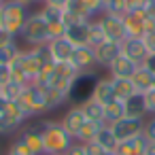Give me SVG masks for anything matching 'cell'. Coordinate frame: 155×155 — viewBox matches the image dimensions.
<instances>
[{"label": "cell", "mask_w": 155, "mask_h": 155, "mask_svg": "<svg viewBox=\"0 0 155 155\" xmlns=\"http://www.w3.org/2000/svg\"><path fill=\"white\" fill-rule=\"evenodd\" d=\"M45 140V155H55V153H66L72 142L74 136L66 132V127L62 125V121H51V119H38L34 123Z\"/></svg>", "instance_id": "obj_1"}, {"label": "cell", "mask_w": 155, "mask_h": 155, "mask_svg": "<svg viewBox=\"0 0 155 155\" xmlns=\"http://www.w3.org/2000/svg\"><path fill=\"white\" fill-rule=\"evenodd\" d=\"M17 43L24 49H32V47L49 43V24L45 21V17L38 11H32V15L28 17L24 30L17 36Z\"/></svg>", "instance_id": "obj_2"}, {"label": "cell", "mask_w": 155, "mask_h": 155, "mask_svg": "<svg viewBox=\"0 0 155 155\" xmlns=\"http://www.w3.org/2000/svg\"><path fill=\"white\" fill-rule=\"evenodd\" d=\"M79 74V70L70 64V62H64V64H51V66H45L43 68V74L38 79V85L43 87H53V89H62L68 94L70 89V83L74 81V77Z\"/></svg>", "instance_id": "obj_3"}, {"label": "cell", "mask_w": 155, "mask_h": 155, "mask_svg": "<svg viewBox=\"0 0 155 155\" xmlns=\"http://www.w3.org/2000/svg\"><path fill=\"white\" fill-rule=\"evenodd\" d=\"M30 15H32V9L15 2V0H5L0 5V28H5L17 38Z\"/></svg>", "instance_id": "obj_4"}, {"label": "cell", "mask_w": 155, "mask_h": 155, "mask_svg": "<svg viewBox=\"0 0 155 155\" xmlns=\"http://www.w3.org/2000/svg\"><path fill=\"white\" fill-rule=\"evenodd\" d=\"M17 104L21 106V110L30 117H41V115H47L49 113V106H47V94H45V87H41L38 83H32V85H26Z\"/></svg>", "instance_id": "obj_5"}, {"label": "cell", "mask_w": 155, "mask_h": 155, "mask_svg": "<svg viewBox=\"0 0 155 155\" xmlns=\"http://www.w3.org/2000/svg\"><path fill=\"white\" fill-rule=\"evenodd\" d=\"M100 79V70H89V72H79L74 81L70 83L68 89V104H85L87 100L94 98L96 83Z\"/></svg>", "instance_id": "obj_6"}, {"label": "cell", "mask_w": 155, "mask_h": 155, "mask_svg": "<svg viewBox=\"0 0 155 155\" xmlns=\"http://www.w3.org/2000/svg\"><path fill=\"white\" fill-rule=\"evenodd\" d=\"M26 119H28V115L21 110V106L17 104V100L11 102L9 110L0 115V136H9V134H13L15 130H19V127L26 123Z\"/></svg>", "instance_id": "obj_7"}, {"label": "cell", "mask_w": 155, "mask_h": 155, "mask_svg": "<svg viewBox=\"0 0 155 155\" xmlns=\"http://www.w3.org/2000/svg\"><path fill=\"white\" fill-rule=\"evenodd\" d=\"M144 123H147V119H138V117H123V119H119L117 123H113V125H110V130H113V134L117 136V140H119V142H123V140H130V138H134V136L142 134V132H144Z\"/></svg>", "instance_id": "obj_8"}, {"label": "cell", "mask_w": 155, "mask_h": 155, "mask_svg": "<svg viewBox=\"0 0 155 155\" xmlns=\"http://www.w3.org/2000/svg\"><path fill=\"white\" fill-rule=\"evenodd\" d=\"M98 19H100V26H102V30H104V34H106V41H113V43H123V41L127 38L123 17L102 13Z\"/></svg>", "instance_id": "obj_9"}, {"label": "cell", "mask_w": 155, "mask_h": 155, "mask_svg": "<svg viewBox=\"0 0 155 155\" xmlns=\"http://www.w3.org/2000/svg\"><path fill=\"white\" fill-rule=\"evenodd\" d=\"M70 64L79 70V72H89V70H100L98 66V60H96V49L85 45V47H77L72 58H70Z\"/></svg>", "instance_id": "obj_10"}, {"label": "cell", "mask_w": 155, "mask_h": 155, "mask_svg": "<svg viewBox=\"0 0 155 155\" xmlns=\"http://www.w3.org/2000/svg\"><path fill=\"white\" fill-rule=\"evenodd\" d=\"M89 28H91V19H79L66 24V38L74 47H85L89 45Z\"/></svg>", "instance_id": "obj_11"}, {"label": "cell", "mask_w": 155, "mask_h": 155, "mask_svg": "<svg viewBox=\"0 0 155 155\" xmlns=\"http://www.w3.org/2000/svg\"><path fill=\"white\" fill-rule=\"evenodd\" d=\"M60 121H62V125L66 127L68 134L77 136V134L81 132V127L87 123V117H85V113H83V106H79V104H70V106L66 108V113L62 115Z\"/></svg>", "instance_id": "obj_12"}, {"label": "cell", "mask_w": 155, "mask_h": 155, "mask_svg": "<svg viewBox=\"0 0 155 155\" xmlns=\"http://www.w3.org/2000/svg\"><path fill=\"white\" fill-rule=\"evenodd\" d=\"M121 53L140 66L144 62V58L149 55V47H147V43L142 38H125L121 43Z\"/></svg>", "instance_id": "obj_13"}, {"label": "cell", "mask_w": 155, "mask_h": 155, "mask_svg": "<svg viewBox=\"0 0 155 155\" xmlns=\"http://www.w3.org/2000/svg\"><path fill=\"white\" fill-rule=\"evenodd\" d=\"M136 70H138V64L132 62L130 58H125V55L121 53V55L106 68V74L113 77V79H132Z\"/></svg>", "instance_id": "obj_14"}, {"label": "cell", "mask_w": 155, "mask_h": 155, "mask_svg": "<svg viewBox=\"0 0 155 155\" xmlns=\"http://www.w3.org/2000/svg\"><path fill=\"white\" fill-rule=\"evenodd\" d=\"M121 55V43H113V41H104L100 47H96V60L100 68H108L117 58Z\"/></svg>", "instance_id": "obj_15"}, {"label": "cell", "mask_w": 155, "mask_h": 155, "mask_svg": "<svg viewBox=\"0 0 155 155\" xmlns=\"http://www.w3.org/2000/svg\"><path fill=\"white\" fill-rule=\"evenodd\" d=\"M127 38H142L147 32V13H127L123 15Z\"/></svg>", "instance_id": "obj_16"}, {"label": "cell", "mask_w": 155, "mask_h": 155, "mask_svg": "<svg viewBox=\"0 0 155 155\" xmlns=\"http://www.w3.org/2000/svg\"><path fill=\"white\" fill-rule=\"evenodd\" d=\"M49 49H51L53 62H55V64H64V62H70V58H72V53H74L77 47H74L66 36H62V38L51 41V43H49Z\"/></svg>", "instance_id": "obj_17"}, {"label": "cell", "mask_w": 155, "mask_h": 155, "mask_svg": "<svg viewBox=\"0 0 155 155\" xmlns=\"http://www.w3.org/2000/svg\"><path fill=\"white\" fill-rule=\"evenodd\" d=\"M147 144H149V138L147 134H138L130 140H123L117 144V155H144L147 151Z\"/></svg>", "instance_id": "obj_18"}, {"label": "cell", "mask_w": 155, "mask_h": 155, "mask_svg": "<svg viewBox=\"0 0 155 155\" xmlns=\"http://www.w3.org/2000/svg\"><path fill=\"white\" fill-rule=\"evenodd\" d=\"M19 138L28 144V149L32 151V155H45V140H43V134H41V130L32 123L30 127H26L21 134H19Z\"/></svg>", "instance_id": "obj_19"}, {"label": "cell", "mask_w": 155, "mask_h": 155, "mask_svg": "<svg viewBox=\"0 0 155 155\" xmlns=\"http://www.w3.org/2000/svg\"><path fill=\"white\" fill-rule=\"evenodd\" d=\"M94 100H98L100 104H108L115 100V89H113V77L108 74H100L98 83H96V89H94Z\"/></svg>", "instance_id": "obj_20"}, {"label": "cell", "mask_w": 155, "mask_h": 155, "mask_svg": "<svg viewBox=\"0 0 155 155\" xmlns=\"http://www.w3.org/2000/svg\"><path fill=\"white\" fill-rule=\"evenodd\" d=\"M123 108H125V117H138V119H147L149 117L144 94H134L132 98H127L123 102Z\"/></svg>", "instance_id": "obj_21"}, {"label": "cell", "mask_w": 155, "mask_h": 155, "mask_svg": "<svg viewBox=\"0 0 155 155\" xmlns=\"http://www.w3.org/2000/svg\"><path fill=\"white\" fill-rule=\"evenodd\" d=\"M132 83H134L136 94H147L149 89H153V87H155V77H153L147 68L138 66V70H136V72H134V77H132Z\"/></svg>", "instance_id": "obj_22"}, {"label": "cell", "mask_w": 155, "mask_h": 155, "mask_svg": "<svg viewBox=\"0 0 155 155\" xmlns=\"http://www.w3.org/2000/svg\"><path fill=\"white\" fill-rule=\"evenodd\" d=\"M106 123H98V121H87L83 127H81V132L74 136V140L77 142H83V144H87V142H94L96 138H98V134H100V130L104 127Z\"/></svg>", "instance_id": "obj_23"}, {"label": "cell", "mask_w": 155, "mask_h": 155, "mask_svg": "<svg viewBox=\"0 0 155 155\" xmlns=\"http://www.w3.org/2000/svg\"><path fill=\"white\" fill-rule=\"evenodd\" d=\"M113 89H115V100L119 102H125L127 98L136 94L132 79H113Z\"/></svg>", "instance_id": "obj_24"}, {"label": "cell", "mask_w": 155, "mask_h": 155, "mask_svg": "<svg viewBox=\"0 0 155 155\" xmlns=\"http://www.w3.org/2000/svg\"><path fill=\"white\" fill-rule=\"evenodd\" d=\"M123 117H125L123 102L113 100V102H108V104L104 106V123H106V125H113V123H117V121L123 119Z\"/></svg>", "instance_id": "obj_25"}, {"label": "cell", "mask_w": 155, "mask_h": 155, "mask_svg": "<svg viewBox=\"0 0 155 155\" xmlns=\"http://www.w3.org/2000/svg\"><path fill=\"white\" fill-rule=\"evenodd\" d=\"M83 106V113L87 117V121H98V123H104V104H100L98 100H87Z\"/></svg>", "instance_id": "obj_26"}, {"label": "cell", "mask_w": 155, "mask_h": 155, "mask_svg": "<svg viewBox=\"0 0 155 155\" xmlns=\"http://www.w3.org/2000/svg\"><path fill=\"white\" fill-rule=\"evenodd\" d=\"M43 87V85H41ZM45 94H47V106H49V113L60 108L62 104L68 102V94L62 91V89H53V87H45Z\"/></svg>", "instance_id": "obj_27"}, {"label": "cell", "mask_w": 155, "mask_h": 155, "mask_svg": "<svg viewBox=\"0 0 155 155\" xmlns=\"http://www.w3.org/2000/svg\"><path fill=\"white\" fill-rule=\"evenodd\" d=\"M96 142H98L104 151H117V144H119V140H117V136L113 134L110 125H104V127L100 130V134H98Z\"/></svg>", "instance_id": "obj_28"}, {"label": "cell", "mask_w": 155, "mask_h": 155, "mask_svg": "<svg viewBox=\"0 0 155 155\" xmlns=\"http://www.w3.org/2000/svg\"><path fill=\"white\" fill-rule=\"evenodd\" d=\"M36 11L45 17V21H47V24L64 21V9H62V7H53V5H45V2H43Z\"/></svg>", "instance_id": "obj_29"}, {"label": "cell", "mask_w": 155, "mask_h": 155, "mask_svg": "<svg viewBox=\"0 0 155 155\" xmlns=\"http://www.w3.org/2000/svg\"><path fill=\"white\" fill-rule=\"evenodd\" d=\"M106 41V34H104V30H102V26H100V19L96 17V19H91V28H89V47H100L102 43Z\"/></svg>", "instance_id": "obj_30"}, {"label": "cell", "mask_w": 155, "mask_h": 155, "mask_svg": "<svg viewBox=\"0 0 155 155\" xmlns=\"http://www.w3.org/2000/svg\"><path fill=\"white\" fill-rule=\"evenodd\" d=\"M104 5V13L108 15H127V0H102Z\"/></svg>", "instance_id": "obj_31"}, {"label": "cell", "mask_w": 155, "mask_h": 155, "mask_svg": "<svg viewBox=\"0 0 155 155\" xmlns=\"http://www.w3.org/2000/svg\"><path fill=\"white\" fill-rule=\"evenodd\" d=\"M21 47H19V43L15 41L13 45H7V47H0V64L2 66H11V62L15 60V55H17V51H19Z\"/></svg>", "instance_id": "obj_32"}, {"label": "cell", "mask_w": 155, "mask_h": 155, "mask_svg": "<svg viewBox=\"0 0 155 155\" xmlns=\"http://www.w3.org/2000/svg\"><path fill=\"white\" fill-rule=\"evenodd\" d=\"M21 91H24V87H21V85H17V83H13V81H11L9 85H5V87H2V96H5L7 100H11V102L19 100Z\"/></svg>", "instance_id": "obj_33"}, {"label": "cell", "mask_w": 155, "mask_h": 155, "mask_svg": "<svg viewBox=\"0 0 155 155\" xmlns=\"http://www.w3.org/2000/svg\"><path fill=\"white\" fill-rule=\"evenodd\" d=\"M62 36H66V24L64 21L49 24V43L55 41V38H62Z\"/></svg>", "instance_id": "obj_34"}, {"label": "cell", "mask_w": 155, "mask_h": 155, "mask_svg": "<svg viewBox=\"0 0 155 155\" xmlns=\"http://www.w3.org/2000/svg\"><path fill=\"white\" fill-rule=\"evenodd\" d=\"M151 0H127V13H147Z\"/></svg>", "instance_id": "obj_35"}, {"label": "cell", "mask_w": 155, "mask_h": 155, "mask_svg": "<svg viewBox=\"0 0 155 155\" xmlns=\"http://www.w3.org/2000/svg\"><path fill=\"white\" fill-rule=\"evenodd\" d=\"M144 134H147V138H149V140H155V115H149V117H147Z\"/></svg>", "instance_id": "obj_36"}, {"label": "cell", "mask_w": 155, "mask_h": 155, "mask_svg": "<svg viewBox=\"0 0 155 155\" xmlns=\"http://www.w3.org/2000/svg\"><path fill=\"white\" fill-rule=\"evenodd\" d=\"M144 102H147V110H149V115H155V87L149 89V91L144 94Z\"/></svg>", "instance_id": "obj_37"}, {"label": "cell", "mask_w": 155, "mask_h": 155, "mask_svg": "<svg viewBox=\"0 0 155 155\" xmlns=\"http://www.w3.org/2000/svg\"><path fill=\"white\" fill-rule=\"evenodd\" d=\"M140 66H142V68H147V70L155 77V51H149V55L144 58V62H142Z\"/></svg>", "instance_id": "obj_38"}, {"label": "cell", "mask_w": 155, "mask_h": 155, "mask_svg": "<svg viewBox=\"0 0 155 155\" xmlns=\"http://www.w3.org/2000/svg\"><path fill=\"white\" fill-rule=\"evenodd\" d=\"M11 83V66H2L0 64V87H5Z\"/></svg>", "instance_id": "obj_39"}, {"label": "cell", "mask_w": 155, "mask_h": 155, "mask_svg": "<svg viewBox=\"0 0 155 155\" xmlns=\"http://www.w3.org/2000/svg\"><path fill=\"white\" fill-rule=\"evenodd\" d=\"M17 38L11 34V32H7L5 28H0V47H7V45H13Z\"/></svg>", "instance_id": "obj_40"}, {"label": "cell", "mask_w": 155, "mask_h": 155, "mask_svg": "<svg viewBox=\"0 0 155 155\" xmlns=\"http://www.w3.org/2000/svg\"><path fill=\"white\" fill-rule=\"evenodd\" d=\"M85 151H87V155H104V153H106L96 140H94V142H87V144H85Z\"/></svg>", "instance_id": "obj_41"}, {"label": "cell", "mask_w": 155, "mask_h": 155, "mask_svg": "<svg viewBox=\"0 0 155 155\" xmlns=\"http://www.w3.org/2000/svg\"><path fill=\"white\" fill-rule=\"evenodd\" d=\"M66 155H87V151H85V144L83 142H72V147L66 151Z\"/></svg>", "instance_id": "obj_42"}, {"label": "cell", "mask_w": 155, "mask_h": 155, "mask_svg": "<svg viewBox=\"0 0 155 155\" xmlns=\"http://www.w3.org/2000/svg\"><path fill=\"white\" fill-rule=\"evenodd\" d=\"M9 106H11V100H7L5 96H0V115L7 113V110H9Z\"/></svg>", "instance_id": "obj_43"}, {"label": "cell", "mask_w": 155, "mask_h": 155, "mask_svg": "<svg viewBox=\"0 0 155 155\" xmlns=\"http://www.w3.org/2000/svg\"><path fill=\"white\" fill-rule=\"evenodd\" d=\"M15 2L24 5V7H28V9H34L36 5H41V0H15Z\"/></svg>", "instance_id": "obj_44"}, {"label": "cell", "mask_w": 155, "mask_h": 155, "mask_svg": "<svg viewBox=\"0 0 155 155\" xmlns=\"http://www.w3.org/2000/svg\"><path fill=\"white\" fill-rule=\"evenodd\" d=\"M66 2H68V0H45V5H53V7H66Z\"/></svg>", "instance_id": "obj_45"}, {"label": "cell", "mask_w": 155, "mask_h": 155, "mask_svg": "<svg viewBox=\"0 0 155 155\" xmlns=\"http://www.w3.org/2000/svg\"><path fill=\"white\" fill-rule=\"evenodd\" d=\"M144 155H155V140H149V144H147V151H144Z\"/></svg>", "instance_id": "obj_46"}, {"label": "cell", "mask_w": 155, "mask_h": 155, "mask_svg": "<svg viewBox=\"0 0 155 155\" xmlns=\"http://www.w3.org/2000/svg\"><path fill=\"white\" fill-rule=\"evenodd\" d=\"M7 155H21V153H17V151H13V149H9V151H7Z\"/></svg>", "instance_id": "obj_47"}, {"label": "cell", "mask_w": 155, "mask_h": 155, "mask_svg": "<svg viewBox=\"0 0 155 155\" xmlns=\"http://www.w3.org/2000/svg\"><path fill=\"white\" fill-rule=\"evenodd\" d=\"M104 155H117V151H106Z\"/></svg>", "instance_id": "obj_48"}, {"label": "cell", "mask_w": 155, "mask_h": 155, "mask_svg": "<svg viewBox=\"0 0 155 155\" xmlns=\"http://www.w3.org/2000/svg\"><path fill=\"white\" fill-rule=\"evenodd\" d=\"M55 155H66V153H55Z\"/></svg>", "instance_id": "obj_49"}, {"label": "cell", "mask_w": 155, "mask_h": 155, "mask_svg": "<svg viewBox=\"0 0 155 155\" xmlns=\"http://www.w3.org/2000/svg\"><path fill=\"white\" fill-rule=\"evenodd\" d=\"M0 96H2V87H0Z\"/></svg>", "instance_id": "obj_50"}, {"label": "cell", "mask_w": 155, "mask_h": 155, "mask_svg": "<svg viewBox=\"0 0 155 155\" xmlns=\"http://www.w3.org/2000/svg\"><path fill=\"white\" fill-rule=\"evenodd\" d=\"M2 2H5V0H0V5H2Z\"/></svg>", "instance_id": "obj_51"}]
</instances>
